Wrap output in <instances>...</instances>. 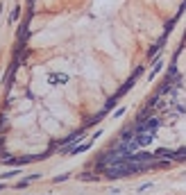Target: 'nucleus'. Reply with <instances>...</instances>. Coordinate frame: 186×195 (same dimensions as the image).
<instances>
[{
  "mask_svg": "<svg viewBox=\"0 0 186 195\" xmlns=\"http://www.w3.org/2000/svg\"><path fill=\"white\" fill-rule=\"evenodd\" d=\"M0 188H2V184H0Z\"/></svg>",
  "mask_w": 186,
  "mask_h": 195,
  "instance_id": "obj_2",
  "label": "nucleus"
},
{
  "mask_svg": "<svg viewBox=\"0 0 186 195\" xmlns=\"http://www.w3.org/2000/svg\"><path fill=\"white\" fill-rule=\"evenodd\" d=\"M16 175H18V170H11V173H5V175H0V177H2V179H9V177H16Z\"/></svg>",
  "mask_w": 186,
  "mask_h": 195,
  "instance_id": "obj_1",
  "label": "nucleus"
}]
</instances>
